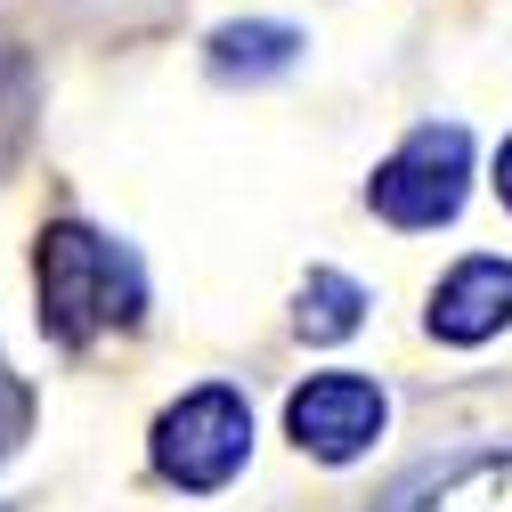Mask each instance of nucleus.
Wrapping results in <instances>:
<instances>
[{
  "label": "nucleus",
  "instance_id": "20e7f679",
  "mask_svg": "<svg viewBox=\"0 0 512 512\" xmlns=\"http://www.w3.org/2000/svg\"><path fill=\"white\" fill-rule=\"evenodd\" d=\"M382 423H391V399H382V382H366V374H309L301 391L285 399V431L301 439V456H317V464H350V456H366V447L382 439Z\"/></svg>",
  "mask_w": 512,
  "mask_h": 512
},
{
  "label": "nucleus",
  "instance_id": "39448f33",
  "mask_svg": "<svg viewBox=\"0 0 512 512\" xmlns=\"http://www.w3.org/2000/svg\"><path fill=\"white\" fill-rule=\"evenodd\" d=\"M512 326V261H496V252H472V261H456L439 285H431V334L439 342H488Z\"/></svg>",
  "mask_w": 512,
  "mask_h": 512
},
{
  "label": "nucleus",
  "instance_id": "f03ea898",
  "mask_svg": "<svg viewBox=\"0 0 512 512\" xmlns=\"http://www.w3.org/2000/svg\"><path fill=\"white\" fill-rule=\"evenodd\" d=\"M244 456H252V407L228 382H204V391H187L179 407L155 415V472L187 496L228 488L244 472Z\"/></svg>",
  "mask_w": 512,
  "mask_h": 512
},
{
  "label": "nucleus",
  "instance_id": "423d86ee",
  "mask_svg": "<svg viewBox=\"0 0 512 512\" xmlns=\"http://www.w3.org/2000/svg\"><path fill=\"white\" fill-rule=\"evenodd\" d=\"M391 512H512V447H480V456L423 472L391 496Z\"/></svg>",
  "mask_w": 512,
  "mask_h": 512
},
{
  "label": "nucleus",
  "instance_id": "7ed1b4c3",
  "mask_svg": "<svg viewBox=\"0 0 512 512\" xmlns=\"http://www.w3.org/2000/svg\"><path fill=\"white\" fill-rule=\"evenodd\" d=\"M464 179H472V139L456 122H423L399 139V155H382L366 179V204L391 228H447L464 212Z\"/></svg>",
  "mask_w": 512,
  "mask_h": 512
},
{
  "label": "nucleus",
  "instance_id": "6e6552de",
  "mask_svg": "<svg viewBox=\"0 0 512 512\" xmlns=\"http://www.w3.org/2000/svg\"><path fill=\"white\" fill-rule=\"evenodd\" d=\"M293 326H301V342H342V334H358V326H366V285L342 277V269H309Z\"/></svg>",
  "mask_w": 512,
  "mask_h": 512
},
{
  "label": "nucleus",
  "instance_id": "1a4fd4ad",
  "mask_svg": "<svg viewBox=\"0 0 512 512\" xmlns=\"http://www.w3.org/2000/svg\"><path fill=\"white\" fill-rule=\"evenodd\" d=\"M17 423H25V399L9 391V374H0V447H9V439H17Z\"/></svg>",
  "mask_w": 512,
  "mask_h": 512
},
{
  "label": "nucleus",
  "instance_id": "0eeeda50",
  "mask_svg": "<svg viewBox=\"0 0 512 512\" xmlns=\"http://www.w3.org/2000/svg\"><path fill=\"white\" fill-rule=\"evenodd\" d=\"M293 57H301V33H293V25H269V17L220 25V33H212V74H220V82H269V74H293Z\"/></svg>",
  "mask_w": 512,
  "mask_h": 512
},
{
  "label": "nucleus",
  "instance_id": "9d476101",
  "mask_svg": "<svg viewBox=\"0 0 512 512\" xmlns=\"http://www.w3.org/2000/svg\"><path fill=\"white\" fill-rule=\"evenodd\" d=\"M496 196H504V204H512V139H504V147H496Z\"/></svg>",
  "mask_w": 512,
  "mask_h": 512
},
{
  "label": "nucleus",
  "instance_id": "f257e3e1",
  "mask_svg": "<svg viewBox=\"0 0 512 512\" xmlns=\"http://www.w3.org/2000/svg\"><path fill=\"white\" fill-rule=\"evenodd\" d=\"M33 285H41V326L49 342H98L114 326H139V309H147V269L131 261V244H114L82 220H57L33 252Z\"/></svg>",
  "mask_w": 512,
  "mask_h": 512
}]
</instances>
